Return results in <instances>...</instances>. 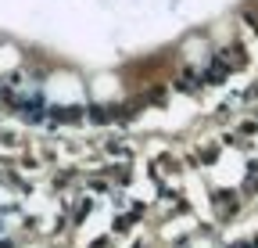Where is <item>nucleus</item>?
<instances>
[{
	"label": "nucleus",
	"mask_w": 258,
	"mask_h": 248,
	"mask_svg": "<svg viewBox=\"0 0 258 248\" xmlns=\"http://www.w3.org/2000/svg\"><path fill=\"white\" fill-rule=\"evenodd\" d=\"M215 209H219V216H230L237 209V198L233 194H222V205H215Z\"/></svg>",
	"instance_id": "f257e3e1"
}]
</instances>
